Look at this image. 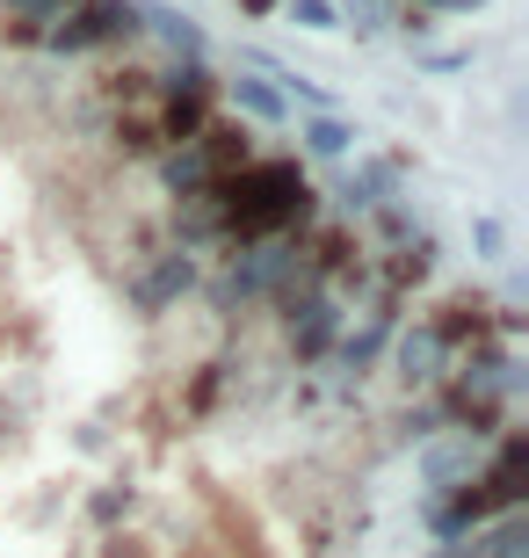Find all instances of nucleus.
Segmentation results:
<instances>
[{
    "label": "nucleus",
    "mask_w": 529,
    "mask_h": 558,
    "mask_svg": "<svg viewBox=\"0 0 529 558\" xmlns=\"http://www.w3.org/2000/svg\"><path fill=\"white\" fill-rule=\"evenodd\" d=\"M211 210L225 240H276L312 218V182L298 160H247L211 182Z\"/></svg>",
    "instance_id": "1"
},
{
    "label": "nucleus",
    "mask_w": 529,
    "mask_h": 558,
    "mask_svg": "<svg viewBox=\"0 0 529 558\" xmlns=\"http://www.w3.org/2000/svg\"><path fill=\"white\" fill-rule=\"evenodd\" d=\"M145 22H139V0H73L59 15L44 22V51H103V44H131Z\"/></svg>",
    "instance_id": "2"
},
{
    "label": "nucleus",
    "mask_w": 529,
    "mask_h": 558,
    "mask_svg": "<svg viewBox=\"0 0 529 558\" xmlns=\"http://www.w3.org/2000/svg\"><path fill=\"white\" fill-rule=\"evenodd\" d=\"M284 312H290L284 327H290V355H298V363H312V355L334 349V333H341V305H334L320 283H312V290H290Z\"/></svg>",
    "instance_id": "3"
},
{
    "label": "nucleus",
    "mask_w": 529,
    "mask_h": 558,
    "mask_svg": "<svg viewBox=\"0 0 529 558\" xmlns=\"http://www.w3.org/2000/svg\"><path fill=\"white\" fill-rule=\"evenodd\" d=\"M392 333H399V305H392V298H377V305L363 312V327H356V333H334V363L363 377L370 363L392 349Z\"/></svg>",
    "instance_id": "4"
},
{
    "label": "nucleus",
    "mask_w": 529,
    "mask_h": 558,
    "mask_svg": "<svg viewBox=\"0 0 529 558\" xmlns=\"http://www.w3.org/2000/svg\"><path fill=\"white\" fill-rule=\"evenodd\" d=\"M189 283H196V262H189V247H175V254H160V262H153V269H145L139 283H131V305H139L145 319H153V312H167Z\"/></svg>",
    "instance_id": "5"
},
{
    "label": "nucleus",
    "mask_w": 529,
    "mask_h": 558,
    "mask_svg": "<svg viewBox=\"0 0 529 558\" xmlns=\"http://www.w3.org/2000/svg\"><path fill=\"white\" fill-rule=\"evenodd\" d=\"M392 363H399V377L421 392V385H435V377H443L449 349H443V333H435V327H399V333H392Z\"/></svg>",
    "instance_id": "6"
},
{
    "label": "nucleus",
    "mask_w": 529,
    "mask_h": 558,
    "mask_svg": "<svg viewBox=\"0 0 529 558\" xmlns=\"http://www.w3.org/2000/svg\"><path fill=\"white\" fill-rule=\"evenodd\" d=\"M486 486V500H493V515H508V508H522V494H529V435L515 428L508 442H501V457H493V472L479 478Z\"/></svg>",
    "instance_id": "7"
},
{
    "label": "nucleus",
    "mask_w": 529,
    "mask_h": 558,
    "mask_svg": "<svg viewBox=\"0 0 529 558\" xmlns=\"http://www.w3.org/2000/svg\"><path fill=\"white\" fill-rule=\"evenodd\" d=\"M334 196H341L348 218H363V210H377L385 196H399V167H392V160H363L356 174H341V189H334Z\"/></svg>",
    "instance_id": "8"
},
{
    "label": "nucleus",
    "mask_w": 529,
    "mask_h": 558,
    "mask_svg": "<svg viewBox=\"0 0 529 558\" xmlns=\"http://www.w3.org/2000/svg\"><path fill=\"white\" fill-rule=\"evenodd\" d=\"M196 153H204V167H211V182H218V174H232V167H247L254 160V138H247V124H218V117H211L204 131H196Z\"/></svg>",
    "instance_id": "9"
},
{
    "label": "nucleus",
    "mask_w": 529,
    "mask_h": 558,
    "mask_svg": "<svg viewBox=\"0 0 529 558\" xmlns=\"http://www.w3.org/2000/svg\"><path fill=\"white\" fill-rule=\"evenodd\" d=\"M139 22L167 44V51H175V59H204V29H196L182 8H167V0H139Z\"/></svg>",
    "instance_id": "10"
},
{
    "label": "nucleus",
    "mask_w": 529,
    "mask_h": 558,
    "mask_svg": "<svg viewBox=\"0 0 529 558\" xmlns=\"http://www.w3.org/2000/svg\"><path fill=\"white\" fill-rule=\"evenodd\" d=\"M421 478H428V494H449V486L479 478V450H471V435H457V442H435V450L421 457Z\"/></svg>",
    "instance_id": "11"
},
{
    "label": "nucleus",
    "mask_w": 529,
    "mask_h": 558,
    "mask_svg": "<svg viewBox=\"0 0 529 558\" xmlns=\"http://www.w3.org/2000/svg\"><path fill=\"white\" fill-rule=\"evenodd\" d=\"M160 182H167L175 204H182V196H204V189H211L204 153H196V145H167V153H160Z\"/></svg>",
    "instance_id": "12"
},
{
    "label": "nucleus",
    "mask_w": 529,
    "mask_h": 558,
    "mask_svg": "<svg viewBox=\"0 0 529 558\" xmlns=\"http://www.w3.org/2000/svg\"><path fill=\"white\" fill-rule=\"evenodd\" d=\"M204 124H211V95H167L160 102V138L167 145H189Z\"/></svg>",
    "instance_id": "13"
},
{
    "label": "nucleus",
    "mask_w": 529,
    "mask_h": 558,
    "mask_svg": "<svg viewBox=\"0 0 529 558\" xmlns=\"http://www.w3.org/2000/svg\"><path fill=\"white\" fill-rule=\"evenodd\" d=\"M298 138H305V153H320V160H341L348 145H356V124H341L334 109H320V117H312Z\"/></svg>",
    "instance_id": "14"
},
{
    "label": "nucleus",
    "mask_w": 529,
    "mask_h": 558,
    "mask_svg": "<svg viewBox=\"0 0 529 558\" xmlns=\"http://www.w3.org/2000/svg\"><path fill=\"white\" fill-rule=\"evenodd\" d=\"M479 558H529V522L508 508V515H501L486 537H479Z\"/></svg>",
    "instance_id": "15"
},
{
    "label": "nucleus",
    "mask_w": 529,
    "mask_h": 558,
    "mask_svg": "<svg viewBox=\"0 0 529 558\" xmlns=\"http://www.w3.org/2000/svg\"><path fill=\"white\" fill-rule=\"evenodd\" d=\"M232 102H240L247 117H262V124H284V117H290V102L268 81H232Z\"/></svg>",
    "instance_id": "16"
},
{
    "label": "nucleus",
    "mask_w": 529,
    "mask_h": 558,
    "mask_svg": "<svg viewBox=\"0 0 529 558\" xmlns=\"http://www.w3.org/2000/svg\"><path fill=\"white\" fill-rule=\"evenodd\" d=\"M428 327L443 333V349H457V341H479V333H486V319H479V305H465V298H457V305H443V319H428Z\"/></svg>",
    "instance_id": "17"
},
{
    "label": "nucleus",
    "mask_w": 529,
    "mask_h": 558,
    "mask_svg": "<svg viewBox=\"0 0 529 558\" xmlns=\"http://www.w3.org/2000/svg\"><path fill=\"white\" fill-rule=\"evenodd\" d=\"M392 0H348V29H356V37H385L392 29Z\"/></svg>",
    "instance_id": "18"
},
{
    "label": "nucleus",
    "mask_w": 529,
    "mask_h": 558,
    "mask_svg": "<svg viewBox=\"0 0 529 558\" xmlns=\"http://www.w3.org/2000/svg\"><path fill=\"white\" fill-rule=\"evenodd\" d=\"M290 22H298V29H341L326 0H290Z\"/></svg>",
    "instance_id": "19"
},
{
    "label": "nucleus",
    "mask_w": 529,
    "mask_h": 558,
    "mask_svg": "<svg viewBox=\"0 0 529 558\" xmlns=\"http://www.w3.org/2000/svg\"><path fill=\"white\" fill-rule=\"evenodd\" d=\"M59 8H73V0H8V15H29V22H51Z\"/></svg>",
    "instance_id": "20"
},
{
    "label": "nucleus",
    "mask_w": 529,
    "mask_h": 558,
    "mask_svg": "<svg viewBox=\"0 0 529 558\" xmlns=\"http://www.w3.org/2000/svg\"><path fill=\"white\" fill-rule=\"evenodd\" d=\"M471 240H479V254H486V262H493V254H501V247H508V240H501V226H493V218H479V226H471Z\"/></svg>",
    "instance_id": "21"
},
{
    "label": "nucleus",
    "mask_w": 529,
    "mask_h": 558,
    "mask_svg": "<svg viewBox=\"0 0 529 558\" xmlns=\"http://www.w3.org/2000/svg\"><path fill=\"white\" fill-rule=\"evenodd\" d=\"M449 15H471V8H486V0H443Z\"/></svg>",
    "instance_id": "22"
},
{
    "label": "nucleus",
    "mask_w": 529,
    "mask_h": 558,
    "mask_svg": "<svg viewBox=\"0 0 529 558\" xmlns=\"http://www.w3.org/2000/svg\"><path fill=\"white\" fill-rule=\"evenodd\" d=\"M240 8H247V15H268V8H276V0H240Z\"/></svg>",
    "instance_id": "23"
},
{
    "label": "nucleus",
    "mask_w": 529,
    "mask_h": 558,
    "mask_svg": "<svg viewBox=\"0 0 529 558\" xmlns=\"http://www.w3.org/2000/svg\"><path fill=\"white\" fill-rule=\"evenodd\" d=\"M413 8H443V0H413Z\"/></svg>",
    "instance_id": "24"
}]
</instances>
